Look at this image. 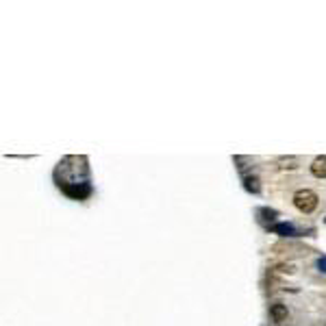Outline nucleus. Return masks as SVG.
Returning a JSON list of instances; mask_svg holds the SVG:
<instances>
[{
  "mask_svg": "<svg viewBox=\"0 0 326 326\" xmlns=\"http://www.w3.org/2000/svg\"><path fill=\"white\" fill-rule=\"evenodd\" d=\"M311 174L317 178H326V154L315 157V161L311 163Z\"/></svg>",
  "mask_w": 326,
  "mask_h": 326,
  "instance_id": "39448f33",
  "label": "nucleus"
},
{
  "mask_svg": "<svg viewBox=\"0 0 326 326\" xmlns=\"http://www.w3.org/2000/svg\"><path fill=\"white\" fill-rule=\"evenodd\" d=\"M293 205H296L298 211H303V213H313L317 207V196L311 189H298L293 194Z\"/></svg>",
  "mask_w": 326,
  "mask_h": 326,
  "instance_id": "f257e3e1",
  "label": "nucleus"
},
{
  "mask_svg": "<svg viewBox=\"0 0 326 326\" xmlns=\"http://www.w3.org/2000/svg\"><path fill=\"white\" fill-rule=\"evenodd\" d=\"M270 317H272L276 324L285 322V320H287V307H285L283 303H274V305L270 307Z\"/></svg>",
  "mask_w": 326,
  "mask_h": 326,
  "instance_id": "7ed1b4c3",
  "label": "nucleus"
},
{
  "mask_svg": "<svg viewBox=\"0 0 326 326\" xmlns=\"http://www.w3.org/2000/svg\"><path fill=\"white\" fill-rule=\"evenodd\" d=\"M317 270L326 274V257H320V259H317Z\"/></svg>",
  "mask_w": 326,
  "mask_h": 326,
  "instance_id": "0eeeda50",
  "label": "nucleus"
},
{
  "mask_svg": "<svg viewBox=\"0 0 326 326\" xmlns=\"http://www.w3.org/2000/svg\"><path fill=\"white\" fill-rule=\"evenodd\" d=\"M272 233L281 235V237H296V235H298V231H296V228H293V224H289V222L274 224V226H272Z\"/></svg>",
  "mask_w": 326,
  "mask_h": 326,
  "instance_id": "20e7f679",
  "label": "nucleus"
},
{
  "mask_svg": "<svg viewBox=\"0 0 326 326\" xmlns=\"http://www.w3.org/2000/svg\"><path fill=\"white\" fill-rule=\"evenodd\" d=\"M243 187H246L250 194H259V189H261L259 178L257 176H246V178H243Z\"/></svg>",
  "mask_w": 326,
  "mask_h": 326,
  "instance_id": "423d86ee",
  "label": "nucleus"
},
{
  "mask_svg": "<svg viewBox=\"0 0 326 326\" xmlns=\"http://www.w3.org/2000/svg\"><path fill=\"white\" fill-rule=\"evenodd\" d=\"M63 192L72 196V198H85V196H89V185L87 183H63Z\"/></svg>",
  "mask_w": 326,
  "mask_h": 326,
  "instance_id": "f03ea898",
  "label": "nucleus"
}]
</instances>
